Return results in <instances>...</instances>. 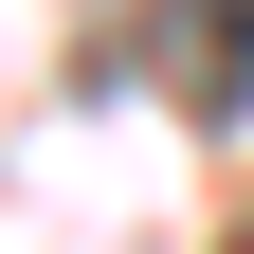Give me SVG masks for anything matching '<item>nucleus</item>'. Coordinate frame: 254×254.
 <instances>
[{
    "mask_svg": "<svg viewBox=\"0 0 254 254\" xmlns=\"http://www.w3.org/2000/svg\"><path fill=\"white\" fill-rule=\"evenodd\" d=\"M182 91H200V109H236V91H254V0H218L200 37H182Z\"/></svg>",
    "mask_w": 254,
    "mask_h": 254,
    "instance_id": "f257e3e1",
    "label": "nucleus"
}]
</instances>
